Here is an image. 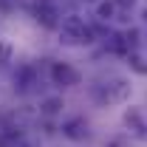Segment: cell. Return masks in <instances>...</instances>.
Listing matches in <instances>:
<instances>
[{"label":"cell","mask_w":147,"mask_h":147,"mask_svg":"<svg viewBox=\"0 0 147 147\" xmlns=\"http://www.w3.org/2000/svg\"><path fill=\"white\" fill-rule=\"evenodd\" d=\"M144 20H147V11H144Z\"/></svg>","instance_id":"obj_15"},{"label":"cell","mask_w":147,"mask_h":147,"mask_svg":"<svg viewBox=\"0 0 147 147\" xmlns=\"http://www.w3.org/2000/svg\"><path fill=\"white\" fill-rule=\"evenodd\" d=\"M59 108H62V99H57V96H51V99H45V102H42V113H45V116H54V113H59Z\"/></svg>","instance_id":"obj_10"},{"label":"cell","mask_w":147,"mask_h":147,"mask_svg":"<svg viewBox=\"0 0 147 147\" xmlns=\"http://www.w3.org/2000/svg\"><path fill=\"white\" fill-rule=\"evenodd\" d=\"M37 85H40V71L37 65H20L17 74H14V91L17 93H34Z\"/></svg>","instance_id":"obj_4"},{"label":"cell","mask_w":147,"mask_h":147,"mask_svg":"<svg viewBox=\"0 0 147 147\" xmlns=\"http://www.w3.org/2000/svg\"><path fill=\"white\" fill-rule=\"evenodd\" d=\"M48 74H51V82L59 85V88H74V85H79V82H82L79 71H76L74 65H68V62H54Z\"/></svg>","instance_id":"obj_5"},{"label":"cell","mask_w":147,"mask_h":147,"mask_svg":"<svg viewBox=\"0 0 147 147\" xmlns=\"http://www.w3.org/2000/svg\"><path fill=\"white\" fill-rule=\"evenodd\" d=\"M125 127L136 142H147V119L142 116V110H136V108L125 110Z\"/></svg>","instance_id":"obj_6"},{"label":"cell","mask_w":147,"mask_h":147,"mask_svg":"<svg viewBox=\"0 0 147 147\" xmlns=\"http://www.w3.org/2000/svg\"><path fill=\"white\" fill-rule=\"evenodd\" d=\"M62 133H65L68 139H74V142L88 139V122H85L82 116H71V119L62 122Z\"/></svg>","instance_id":"obj_8"},{"label":"cell","mask_w":147,"mask_h":147,"mask_svg":"<svg viewBox=\"0 0 147 147\" xmlns=\"http://www.w3.org/2000/svg\"><path fill=\"white\" fill-rule=\"evenodd\" d=\"M85 3H99V0H85Z\"/></svg>","instance_id":"obj_14"},{"label":"cell","mask_w":147,"mask_h":147,"mask_svg":"<svg viewBox=\"0 0 147 147\" xmlns=\"http://www.w3.org/2000/svg\"><path fill=\"white\" fill-rule=\"evenodd\" d=\"M34 17L45 28H57L62 20V6L59 0H34Z\"/></svg>","instance_id":"obj_3"},{"label":"cell","mask_w":147,"mask_h":147,"mask_svg":"<svg viewBox=\"0 0 147 147\" xmlns=\"http://www.w3.org/2000/svg\"><path fill=\"white\" fill-rule=\"evenodd\" d=\"M0 147H34L14 125H6L0 122Z\"/></svg>","instance_id":"obj_7"},{"label":"cell","mask_w":147,"mask_h":147,"mask_svg":"<svg viewBox=\"0 0 147 147\" xmlns=\"http://www.w3.org/2000/svg\"><path fill=\"white\" fill-rule=\"evenodd\" d=\"M96 14L102 20H110L116 14V6H113V0H99V6H96Z\"/></svg>","instance_id":"obj_9"},{"label":"cell","mask_w":147,"mask_h":147,"mask_svg":"<svg viewBox=\"0 0 147 147\" xmlns=\"http://www.w3.org/2000/svg\"><path fill=\"white\" fill-rule=\"evenodd\" d=\"M11 54H14V48H11V42H6V40H0V65H6V62H11Z\"/></svg>","instance_id":"obj_11"},{"label":"cell","mask_w":147,"mask_h":147,"mask_svg":"<svg viewBox=\"0 0 147 147\" xmlns=\"http://www.w3.org/2000/svg\"><path fill=\"white\" fill-rule=\"evenodd\" d=\"M113 6H116V9H119V6H122V9H130L133 0H113Z\"/></svg>","instance_id":"obj_13"},{"label":"cell","mask_w":147,"mask_h":147,"mask_svg":"<svg viewBox=\"0 0 147 147\" xmlns=\"http://www.w3.org/2000/svg\"><path fill=\"white\" fill-rule=\"evenodd\" d=\"M130 65H133V68H136L139 74H147V65H144V59H142V57L130 54Z\"/></svg>","instance_id":"obj_12"},{"label":"cell","mask_w":147,"mask_h":147,"mask_svg":"<svg viewBox=\"0 0 147 147\" xmlns=\"http://www.w3.org/2000/svg\"><path fill=\"white\" fill-rule=\"evenodd\" d=\"M57 28H59V42H65V45H88L96 37L93 26L85 23L79 14H65Z\"/></svg>","instance_id":"obj_1"},{"label":"cell","mask_w":147,"mask_h":147,"mask_svg":"<svg viewBox=\"0 0 147 147\" xmlns=\"http://www.w3.org/2000/svg\"><path fill=\"white\" fill-rule=\"evenodd\" d=\"M91 96L99 105H119L130 96V82L125 76H108L91 85Z\"/></svg>","instance_id":"obj_2"}]
</instances>
